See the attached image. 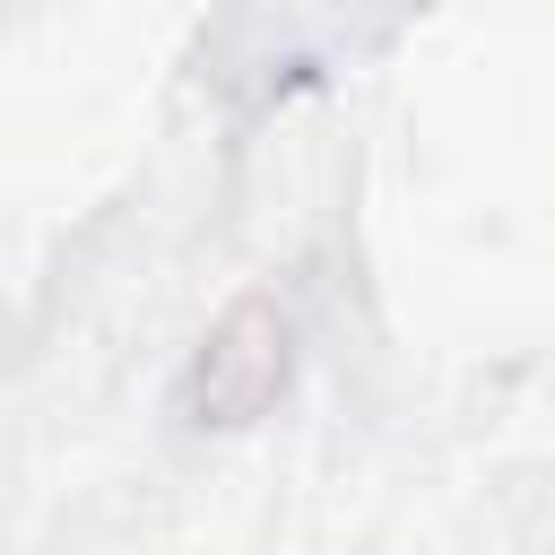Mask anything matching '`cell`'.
<instances>
[{
    "label": "cell",
    "instance_id": "cell-1",
    "mask_svg": "<svg viewBox=\"0 0 555 555\" xmlns=\"http://www.w3.org/2000/svg\"><path fill=\"white\" fill-rule=\"evenodd\" d=\"M286 373H295V321H286L269 295H243V304L191 347L173 408H182L191 425H208V434H234V425H251V416L286 390Z\"/></svg>",
    "mask_w": 555,
    "mask_h": 555
}]
</instances>
